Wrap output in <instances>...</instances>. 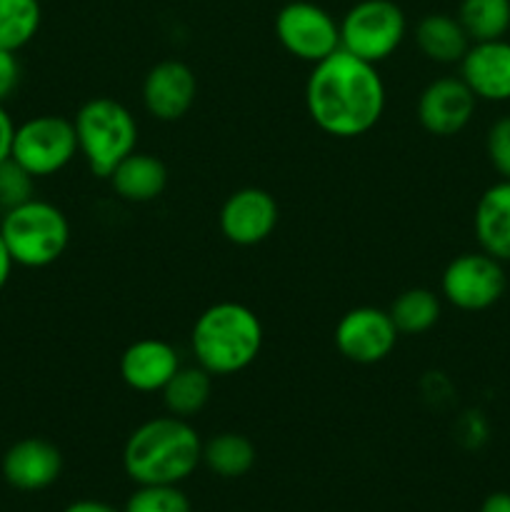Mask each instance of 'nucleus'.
<instances>
[{
	"label": "nucleus",
	"instance_id": "1",
	"mask_svg": "<svg viewBox=\"0 0 510 512\" xmlns=\"http://www.w3.org/2000/svg\"><path fill=\"white\" fill-rule=\"evenodd\" d=\"M305 110L315 128L333 138L350 140L370 133L385 113V83L378 65L338 48L310 68Z\"/></svg>",
	"mask_w": 510,
	"mask_h": 512
},
{
	"label": "nucleus",
	"instance_id": "2",
	"mask_svg": "<svg viewBox=\"0 0 510 512\" xmlns=\"http://www.w3.org/2000/svg\"><path fill=\"white\" fill-rule=\"evenodd\" d=\"M203 463L198 430L178 415L145 420L125 440L123 468L135 485H180Z\"/></svg>",
	"mask_w": 510,
	"mask_h": 512
},
{
	"label": "nucleus",
	"instance_id": "3",
	"mask_svg": "<svg viewBox=\"0 0 510 512\" xmlns=\"http://www.w3.org/2000/svg\"><path fill=\"white\" fill-rule=\"evenodd\" d=\"M263 323L248 305L223 300L195 318L190 330V350L195 363L213 378L243 373L263 350Z\"/></svg>",
	"mask_w": 510,
	"mask_h": 512
},
{
	"label": "nucleus",
	"instance_id": "4",
	"mask_svg": "<svg viewBox=\"0 0 510 512\" xmlns=\"http://www.w3.org/2000/svg\"><path fill=\"white\" fill-rule=\"evenodd\" d=\"M78 155L95 178H110L115 168L138 150V120L115 98H90L73 118Z\"/></svg>",
	"mask_w": 510,
	"mask_h": 512
},
{
	"label": "nucleus",
	"instance_id": "5",
	"mask_svg": "<svg viewBox=\"0 0 510 512\" xmlns=\"http://www.w3.org/2000/svg\"><path fill=\"white\" fill-rule=\"evenodd\" d=\"M0 235L15 265L48 268L68 250L70 223L58 205L30 198L28 203L5 210Z\"/></svg>",
	"mask_w": 510,
	"mask_h": 512
},
{
	"label": "nucleus",
	"instance_id": "6",
	"mask_svg": "<svg viewBox=\"0 0 510 512\" xmlns=\"http://www.w3.org/2000/svg\"><path fill=\"white\" fill-rule=\"evenodd\" d=\"M340 23V48L378 65L393 58L408 35V18L395 0H358Z\"/></svg>",
	"mask_w": 510,
	"mask_h": 512
},
{
	"label": "nucleus",
	"instance_id": "7",
	"mask_svg": "<svg viewBox=\"0 0 510 512\" xmlns=\"http://www.w3.org/2000/svg\"><path fill=\"white\" fill-rule=\"evenodd\" d=\"M78 155L73 120L63 115H35L15 125L10 158L28 170L33 178H48L60 173Z\"/></svg>",
	"mask_w": 510,
	"mask_h": 512
},
{
	"label": "nucleus",
	"instance_id": "8",
	"mask_svg": "<svg viewBox=\"0 0 510 512\" xmlns=\"http://www.w3.org/2000/svg\"><path fill=\"white\" fill-rule=\"evenodd\" d=\"M280 48L303 63H320L340 48V23L315 0H290L275 15Z\"/></svg>",
	"mask_w": 510,
	"mask_h": 512
},
{
	"label": "nucleus",
	"instance_id": "9",
	"mask_svg": "<svg viewBox=\"0 0 510 512\" xmlns=\"http://www.w3.org/2000/svg\"><path fill=\"white\" fill-rule=\"evenodd\" d=\"M508 288V275L500 260L475 250L445 265L440 275V295L463 313H480L498 303Z\"/></svg>",
	"mask_w": 510,
	"mask_h": 512
},
{
	"label": "nucleus",
	"instance_id": "10",
	"mask_svg": "<svg viewBox=\"0 0 510 512\" xmlns=\"http://www.w3.org/2000/svg\"><path fill=\"white\" fill-rule=\"evenodd\" d=\"M398 328L388 310L360 305L348 310L335 325V348L345 360L358 365L383 363L398 345Z\"/></svg>",
	"mask_w": 510,
	"mask_h": 512
},
{
	"label": "nucleus",
	"instance_id": "11",
	"mask_svg": "<svg viewBox=\"0 0 510 512\" xmlns=\"http://www.w3.org/2000/svg\"><path fill=\"white\" fill-rule=\"evenodd\" d=\"M280 208L273 195L263 188H240L228 195L218 215L220 233L228 243L253 248L275 233Z\"/></svg>",
	"mask_w": 510,
	"mask_h": 512
},
{
	"label": "nucleus",
	"instance_id": "12",
	"mask_svg": "<svg viewBox=\"0 0 510 512\" xmlns=\"http://www.w3.org/2000/svg\"><path fill=\"white\" fill-rule=\"evenodd\" d=\"M478 98L463 78H435L418 98V123L435 138H453L473 120Z\"/></svg>",
	"mask_w": 510,
	"mask_h": 512
},
{
	"label": "nucleus",
	"instance_id": "13",
	"mask_svg": "<svg viewBox=\"0 0 510 512\" xmlns=\"http://www.w3.org/2000/svg\"><path fill=\"white\" fill-rule=\"evenodd\" d=\"M198 98V78L183 60H160L143 80V105L160 123L185 118Z\"/></svg>",
	"mask_w": 510,
	"mask_h": 512
},
{
	"label": "nucleus",
	"instance_id": "14",
	"mask_svg": "<svg viewBox=\"0 0 510 512\" xmlns=\"http://www.w3.org/2000/svg\"><path fill=\"white\" fill-rule=\"evenodd\" d=\"M460 78L473 95L485 103H508L510 100V40H483L470 43L460 60Z\"/></svg>",
	"mask_w": 510,
	"mask_h": 512
},
{
	"label": "nucleus",
	"instance_id": "15",
	"mask_svg": "<svg viewBox=\"0 0 510 512\" xmlns=\"http://www.w3.org/2000/svg\"><path fill=\"white\" fill-rule=\"evenodd\" d=\"M180 355L168 340L140 338L120 355V378L135 393H163L168 380L180 370Z\"/></svg>",
	"mask_w": 510,
	"mask_h": 512
},
{
	"label": "nucleus",
	"instance_id": "16",
	"mask_svg": "<svg viewBox=\"0 0 510 512\" xmlns=\"http://www.w3.org/2000/svg\"><path fill=\"white\" fill-rule=\"evenodd\" d=\"M63 473V455L43 438H23L3 455V478L20 493L50 488Z\"/></svg>",
	"mask_w": 510,
	"mask_h": 512
},
{
	"label": "nucleus",
	"instance_id": "17",
	"mask_svg": "<svg viewBox=\"0 0 510 512\" xmlns=\"http://www.w3.org/2000/svg\"><path fill=\"white\" fill-rule=\"evenodd\" d=\"M473 230L480 250L510 263V180L500 178L475 203Z\"/></svg>",
	"mask_w": 510,
	"mask_h": 512
},
{
	"label": "nucleus",
	"instance_id": "18",
	"mask_svg": "<svg viewBox=\"0 0 510 512\" xmlns=\"http://www.w3.org/2000/svg\"><path fill=\"white\" fill-rule=\"evenodd\" d=\"M110 188L125 203H153L168 188V168L153 153H130L118 168L110 173Z\"/></svg>",
	"mask_w": 510,
	"mask_h": 512
},
{
	"label": "nucleus",
	"instance_id": "19",
	"mask_svg": "<svg viewBox=\"0 0 510 512\" xmlns=\"http://www.w3.org/2000/svg\"><path fill=\"white\" fill-rule=\"evenodd\" d=\"M415 45L433 63L455 65L468 53L470 38L458 15L428 13L415 25Z\"/></svg>",
	"mask_w": 510,
	"mask_h": 512
},
{
	"label": "nucleus",
	"instance_id": "20",
	"mask_svg": "<svg viewBox=\"0 0 510 512\" xmlns=\"http://www.w3.org/2000/svg\"><path fill=\"white\" fill-rule=\"evenodd\" d=\"M213 393V375L200 365H180L178 373L163 388V403L170 415L193 418L208 405Z\"/></svg>",
	"mask_w": 510,
	"mask_h": 512
},
{
	"label": "nucleus",
	"instance_id": "21",
	"mask_svg": "<svg viewBox=\"0 0 510 512\" xmlns=\"http://www.w3.org/2000/svg\"><path fill=\"white\" fill-rule=\"evenodd\" d=\"M390 318L400 335H423L440 320L443 303L440 295L428 288H408L390 305Z\"/></svg>",
	"mask_w": 510,
	"mask_h": 512
},
{
	"label": "nucleus",
	"instance_id": "22",
	"mask_svg": "<svg viewBox=\"0 0 510 512\" xmlns=\"http://www.w3.org/2000/svg\"><path fill=\"white\" fill-rule=\"evenodd\" d=\"M255 445L240 433H220L203 443V463L220 478H243L255 465Z\"/></svg>",
	"mask_w": 510,
	"mask_h": 512
},
{
	"label": "nucleus",
	"instance_id": "23",
	"mask_svg": "<svg viewBox=\"0 0 510 512\" xmlns=\"http://www.w3.org/2000/svg\"><path fill=\"white\" fill-rule=\"evenodd\" d=\"M458 20L470 43L505 38L510 30V0H460Z\"/></svg>",
	"mask_w": 510,
	"mask_h": 512
},
{
	"label": "nucleus",
	"instance_id": "24",
	"mask_svg": "<svg viewBox=\"0 0 510 512\" xmlns=\"http://www.w3.org/2000/svg\"><path fill=\"white\" fill-rule=\"evenodd\" d=\"M43 23L40 0H0V48L18 53Z\"/></svg>",
	"mask_w": 510,
	"mask_h": 512
},
{
	"label": "nucleus",
	"instance_id": "25",
	"mask_svg": "<svg viewBox=\"0 0 510 512\" xmlns=\"http://www.w3.org/2000/svg\"><path fill=\"white\" fill-rule=\"evenodd\" d=\"M123 512H193V508L178 485H138L125 500Z\"/></svg>",
	"mask_w": 510,
	"mask_h": 512
},
{
	"label": "nucleus",
	"instance_id": "26",
	"mask_svg": "<svg viewBox=\"0 0 510 512\" xmlns=\"http://www.w3.org/2000/svg\"><path fill=\"white\" fill-rule=\"evenodd\" d=\"M35 178L25 168H20L13 158L0 163V208L10 210L33 198Z\"/></svg>",
	"mask_w": 510,
	"mask_h": 512
},
{
	"label": "nucleus",
	"instance_id": "27",
	"mask_svg": "<svg viewBox=\"0 0 510 512\" xmlns=\"http://www.w3.org/2000/svg\"><path fill=\"white\" fill-rule=\"evenodd\" d=\"M485 153L490 165L503 180H510V115L495 120L485 138Z\"/></svg>",
	"mask_w": 510,
	"mask_h": 512
},
{
	"label": "nucleus",
	"instance_id": "28",
	"mask_svg": "<svg viewBox=\"0 0 510 512\" xmlns=\"http://www.w3.org/2000/svg\"><path fill=\"white\" fill-rule=\"evenodd\" d=\"M20 85V60L13 50L0 48V103L10 98Z\"/></svg>",
	"mask_w": 510,
	"mask_h": 512
},
{
	"label": "nucleus",
	"instance_id": "29",
	"mask_svg": "<svg viewBox=\"0 0 510 512\" xmlns=\"http://www.w3.org/2000/svg\"><path fill=\"white\" fill-rule=\"evenodd\" d=\"M13 133H15L13 118H10L8 110H5L3 103H0V163H3L5 158H10V145H13Z\"/></svg>",
	"mask_w": 510,
	"mask_h": 512
},
{
	"label": "nucleus",
	"instance_id": "30",
	"mask_svg": "<svg viewBox=\"0 0 510 512\" xmlns=\"http://www.w3.org/2000/svg\"><path fill=\"white\" fill-rule=\"evenodd\" d=\"M63 512H123V510H118L115 505L105 503V500L85 498V500H75V503H70Z\"/></svg>",
	"mask_w": 510,
	"mask_h": 512
},
{
	"label": "nucleus",
	"instance_id": "31",
	"mask_svg": "<svg viewBox=\"0 0 510 512\" xmlns=\"http://www.w3.org/2000/svg\"><path fill=\"white\" fill-rule=\"evenodd\" d=\"M480 512H510V493H493L483 500Z\"/></svg>",
	"mask_w": 510,
	"mask_h": 512
},
{
	"label": "nucleus",
	"instance_id": "32",
	"mask_svg": "<svg viewBox=\"0 0 510 512\" xmlns=\"http://www.w3.org/2000/svg\"><path fill=\"white\" fill-rule=\"evenodd\" d=\"M13 265H15L13 258H10L8 248H5V243H3V235H0V290L8 285L10 273H13Z\"/></svg>",
	"mask_w": 510,
	"mask_h": 512
}]
</instances>
